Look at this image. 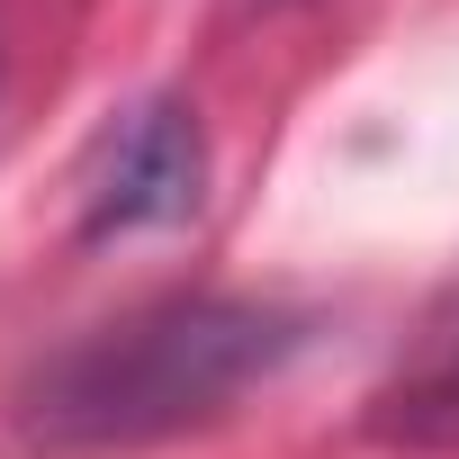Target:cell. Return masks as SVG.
Masks as SVG:
<instances>
[{"label":"cell","instance_id":"6da1fadb","mask_svg":"<svg viewBox=\"0 0 459 459\" xmlns=\"http://www.w3.org/2000/svg\"><path fill=\"white\" fill-rule=\"evenodd\" d=\"M307 342V316L262 298H153L64 351H46L10 387V423L28 450H135L189 423H216L235 396L280 378Z\"/></svg>","mask_w":459,"mask_h":459},{"label":"cell","instance_id":"7a4b0ae2","mask_svg":"<svg viewBox=\"0 0 459 459\" xmlns=\"http://www.w3.org/2000/svg\"><path fill=\"white\" fill-rule=\"evenodd\" d=\"M207 198V135L189 100H135L100 126L91 162H82V235H153V225L198 216Z\"/></svg>","mask_w":459,"mask_h":459},{"label":"cell","instance_id":"3957f363","mask_svg":"<svg viewBox=\"0 0 459 459\" xmlns=\"http://www.w3.org/2000/svg\"><path fill=\"white\" fill-rule=\"evenodd\" d=\"M378 432L387 441H414V450H459V333L378 396Z\"/></svg>","mask_w":459,"mask_h":459}]
</instances>
